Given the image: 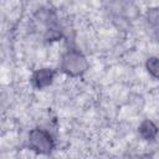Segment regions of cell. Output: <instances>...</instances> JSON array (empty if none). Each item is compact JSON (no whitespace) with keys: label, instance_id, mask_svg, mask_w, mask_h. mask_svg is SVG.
Wrapping results in <instances>:
<instances>
[{"label":"cell","instance_id":"3957f363","mask_svg":"<svg viewBox=\"0 0 159 159\" xmlns=\"http://www.w3.org/2000/svg\"><path fill=\"white\" fill-rule=\"evenodd\" d=\"M55 77V72L50 68H42L39 70L34 73L31 82L34 84V87H36L37 89H41L43 87H47L48 84H51L52 80Z\"/></svg>","mask_w":159,"mask_h":159},{"label":"cell","instance_id":"6da1fadb","mask_svg":"<svg viewBox=\"0 0 159 159\" xmlns=\"http://www.w3.org/2000/svg\"><path fill=\"white\" fill-rule=\"evenodd\" d=\"M87 68V61L82 53L77 51H68L62 58V70L71 76H78Z\"/></svg>","mask_w":159,"mask_h":159},{"label":"cell","instance_id":"8992f818","mask_svg":"<svg viewBox=\"0 0 159 159\" xmlns=\"http://www.w3.org/2000/svg\"><path fill=\"white\" fill-rule=\"evenodd\" d=\"M147 68H148V72L155 77V78H159V58L157 57H150L148 61H147Z\"/></svg>","mask_w":159,"mask_h":159},{"label":"cell","instance_id":"7a4b0ae2","mask_svg":"<svg viewBox=\"0 0 159 159\" xmlns=\"http://www.w3.org/2000/svg\"><path fill=\"white\" fill-rule=\"evenodd\" d=\"M29 145L39 153H50L53 148L52 137L43 129H34L29 134Z\"/></svg>","mask_w":159,"mask_h":159},{"label":"cell","instance_id":"5b68a950","mask_svg":"<svg viewBox=\"0 0 159 159\" xmlns=\"http://www.w3.org/2000/svg\"><path fill=\"white\" fill-rule=\"evenodd\" d=\"M139 132H140V134L145 138V139H153L155 135H157V127L150 122V120H145V122H143L142 123V125H140V128H139Z\"/></svg>","mask_w":159,"mask_h":159},{"label":"cell","instance_id":"277c9868","mask_svg":"<svg viewBox=\"0 0 159 159\" xmlns=\"http://www.w3.org/2000/svg\"><path fill=\"white\" fill-rule=\"evenodd\" d=\"M147 22L155 37L159 40V9H152L147 12Z\"/></svg>","mask_w":159,"mask_h":159}]
</instances>
